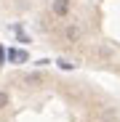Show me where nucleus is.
I'll use <instances>...</instances> for the list:
<instances>
[{
  "label": "nucleus",
  "instance_id": "f257e3e1",
  "mask_svg": "<svg viewBox=\"0 0 120 122\" xmlns=\"http://www.w3.org/2000/svg\"><path fill=\"white\" fill-rule=\"evenodd\" d=\"M80 35H83V29H80V27H77L75 21L64 27V37L69 40V43H77V40H80Z\"/></svg>",
  "mask_w": 120,
  "mask_h": 122
},
{
  "label": "nucleus",
  "instance_id": "f03ea898",
  "mask_svg": "<svg viewBox=\"0 0 120 122\" xmlns=\"http://www.w3.org/2000/svg\"><path fill=\"white\" fill-rule=\"evenodd\" d=\"M67 11H69V0H53L51 3V13L53 16H67Z\"/></svg>",
  "mask_w": 120,
  "mask_h": 122
},
{
  "label": "nucleus",
  "instance_id": "7ed1b4c3",
  "mask_svg": "<svg viewBox=\"0 0 120 122\" xmlns=\"http://www.w3.org/2000/svg\"><path fill=\"white\" fill-rule=\"evenodd\" d=\"M11 61L22 64V61H27V53H24V51H11Z\"/></svg>",
  "mask_w": 120,
  "mask_h": 122
},
{
  "label": "nucleus",
  "instance_id": "20e7f679",
  "mask_svg": "<svg viewBox=\"0 0 120 122\" xmlns=\"http://www.w3.org/2000/svg\"><path fill=\"white\" fill-rule=\"evenodd\" d=\"M43 82V74H27V85H40Z\"/></svg>",
  "mask_w": 120,
  "mask_h": 122
},
{
  "label": "nucleus",
  "instance_id": "39448f33",
  "mask_svg": "<svg viewBox=\"0 0 120 122\" xmlns=\"http://www.w3.org/2000/svg\"><path fill=\"white\" fill-rule=\"evenodd\" d=\"M8 101H11L8 93H6V90H0V109H6V106H8Z\"/></svg>",
  "mask_w": 120,
  "mask_h": 122
}]
</instances>
